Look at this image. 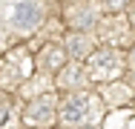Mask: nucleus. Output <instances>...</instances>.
I'll use <instances>...</instances> for the list:
<instances>
[{
    "label": "nucleus",
    "instance_id": "f257e3e1",
    "mask_svg": "<svg viewBox=\"0 0 135 129\" xmlns=\"http://www.w3.org/2000/svg\"><path fill=\"white\" fill-rule=\"evenodd\" d=\"M86 115H89V98H83V95H72L60 106V121L63 123H83Z\"/></svg>",
    "mask_w": 135,
    "mask_h": 129
},
{
    "label": "nucleus",
    "instance_id": "f03ea898",
    "mask_svg": "<svg viewBox=\"0 0 135 129\" xmlns=\"http://www.w3.org/2000/svg\"><path fill=\"white\" fill-rule=\"evenodd\" d=\"M52 112H55V103L52 98L46 95V98H37V101L29 106V112H26V118H29V123H49L52 121Z\"/></svg>",
    "mask_w": 135,
    "mask_h": 129
},
{
    "label": "nucleus",
    "instance_id": "7ed1b4c3",
    "mask_svg": "<svg viewBox=\"0 0 135 129\" xmlns=\"http://www.w3.org/2000/svg\"><path fill=\"white\" fill-rule=\"evenodd\" d=\"M115 66H118V54L115 52H109V49H104V52H95L92 57H89V69H92V75L95 77H101L104 72H115Z\"/></svg>",
    "mask_w": 135,
    "mask_h": 129
},
{
    "label": "nucleus",
    "instance_id": "20e7f679",
    "mask_svg": "<svg viewBox=\"0 0 135 129\" xmlns=\"http://www.w3.org/2000/svg\"><path fill=\"white\" fill-rule=\"evenodd\" d=\"M40 20V6L37 3H20L15 6V23L17 26H37Z\"/></svg>",
    "mask_w": 135,
    "mask_h": 129
},
{
    "label": "nucleus",
    "instance_id": "39448f33",
    "mask_svg": "<svg viewBox=\"0 0 135 129\" xmlns=\"http://www.w3.org/2000/svg\"><path fill=\"white\" fill-rule=\"evenodd\" d=\"M69 52H72L75 57H83V54L89 52V43H86V37H81V34H75V37L69 40Z\"/></svg>",
    "mask_w": 135,
    "mask_h": 129
},
{
    "label": "nucleus",
    "instance_id": "423d86ee",
    "mask_svg": "<svg viewBox=\"0 0 135 129\" xmlns=\"http://www.w3.org/2000/svg\"><path fill=\"white\" fill-rule=\"evenodd\" d=\"M104 3H107V9H124L129 0H104Z\"/></svg>",
    "mask_w": 135,
    "mask_h": 129
},
{
    "label": "nucleus",
    "instance_id": "0eeeda50",
    "mask_svg": "<svg viewBox=\"0 0 135 129\" xmlns=\"http://www.w3.org/2000/svg\"><path fill=\"white\" fill-rule=\"evenodd\" d=\"M132 60H135V57H132Z\"/></svg>",
    "mask_w": 135,
    "mask_h": 129
}]
</instances>
